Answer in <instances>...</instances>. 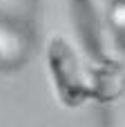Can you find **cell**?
<instances>
[{
    "label": "cell",
    "instance_id": "1",
    "mask_svg": "<svg viewBox=\"0 0 125 127\" xmlns=\"http://www.w3.org/2000/svg\"><path fill=\"white\" fill-rule=\"evenodd\" d=\"M45 67L56 100L67 109H81L94 100V65H87L76 45L51 33L45 42Z\"/></svg>",
    "mask_w": 125,
    "mask_h": 127
},
{
    "label": "cell",
    "instance_id": "3",
    "mask_svg": "<svg viewBox=\"0 0 125 127\" xmlns=\"http://www.w3.org/2000/svg\"><path fill=\"white\" fill-rule=\"evenodd\" d=\"M0 2H2V0H0Z\"/></svg>",
    "mask_w": 125,
    "mask_h": 127
},
{
    "label": "cell",
    "instance_id": "2",
    "mask_svg": "<svg viewBox=\"0 0 125 127\" xmlns=\"http://www.w3.org/2000/svg\"><path fill=\"white\" fill-rule=\"evenodd\" d=\"M2 58H4V49H2V45H0V63H2Z\"/></svg>",
    "mask_w": 125,
    "mask_h": 127
}]
</instances>
